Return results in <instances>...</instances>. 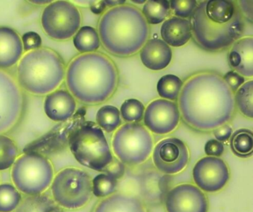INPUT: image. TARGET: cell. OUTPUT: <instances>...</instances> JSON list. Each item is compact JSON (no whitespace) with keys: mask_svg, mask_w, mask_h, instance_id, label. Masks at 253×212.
Here are the masks:
<instances>
[{"mask_svg":"<svg viewBox=\"0 0 253 212\" xmlns=\"http://www.w3.org/2000/svg\"><path fill=\"white\" fill-rule=\"evenodd\" d=\"M26 97L17 80L0 70V135L14 130L23 120Z\"/></svg>","mask_w":253,"mask_h":212,"instance_id":"cell-11","label":"cell"},{"mask_svg":"<svg viewBox=\"0 0 253 212\" xmlns=\"http://www.w3.org/2000/svg\"><path fill=\"white\" fill-rule=\"evenodd\" d=\"M170 9L172 10L173 13L176 17L185 18L190 17L193 14L195 8H196L197 1H178L173 0L169 1Z\"/></svg>","mask_w":253,"mask_h":212,"instance_id":"cell-34","label":"cell"},{"mask_svg":"<svg viewBox=\"0 0 253 212\" xmlns=\"http://www.w3.org/2000/svg\"><path fill=\"white\" fill-rule=\"evenodd\" d=\"M197 187L206 192H217L223 189L230 177L229 168L218 157H206L195 164L192 170Z\"/></svg>","mask_w":253,"mask_h":212,"instance_id":"cell-13","label":"cell"},{"mask_svg":"<svg viewBox=\"0 0 253 212\" xmlns=\"http://www.w3.org/2000/svg\"><path fill=\"white\" fill-rule=\"evenodd\" d=\"M153 137L143 125L127 123L121 126L112 139V148L123 163L136 166L144 163L153 149Z\"/></svg>","mask_w":253,"mask_h":212,"instance_id":"cell-9","label":"cell"},{"mask_svg":"<svg viewBox=\"0 0 253 212\" xmlns=\"http://www.w3.org/2000/svg\"><path fill=\"white\" fill-rule=\"evenodd\" d=\"M99 37L111 54L127 57L138 52L147 41L149 27L140 9L131 4L106 11L99 22Z\"/></svg>","mask_w":253,"mask_h":212,"instance_id":"cell-4","label":"cell"},{"mask_svg":"<svg viewBox=\"0 0 253 212\" xmlns=\"http://www.w3.org/2000/svg\"><path fill=\"white\" fill-rule=\"evenodd\" d=\"M23 52V42L17 31L8 27H0V70L16 65Z\"/></svg>","mask_w":253,"mask_h":212,"instance_id":"cell-19","label":"cell"},{"mask_svg":"<svg viewBox=\"0 0 253 212\" xmlns=\"http://www.w3.org/2000/svg\"><path fill=\"white\" fill-rule=\"evenodd\" d=\"M183 87V82L177 76L167 74L163 76L157 85L158 94L164 99L177 100Z\"/></svg>","mask_w":253,"mask_h":212,"instance_id":"cell-27","label":"cell"},{"mask_svg":"<svg viewBox=\"0 0 253 212\" xmlns=\"http://www.w3.org/2000/svg\"><path fill=\"white\" fill-rule=\"evenodd\" d=\"M15 212H64L48 194L28 196L22 200Z\"/></svg>","mask_w":253,"mask_h":212,"instance_id":"cell-23","label":"cell"},{"mask_svg":"<svg viewBox=\"0 0 253 212\" xmlns=\"http://www.w3.org/2000/svg\"><path fill=\"white\" fill-rule=\"evenodd\" d=\"M19 155L17 144L6 135H0V170L9 169Z\"/></svg>","mask_w":253,"mask_h":212,"instance_id":"cell-31","label":"cell"},{"mask_svg":"<svg viewBox=\"0 0 253 212\" xmlns=\"http://www.w3.org/2000/svg\"><path fill=\"white\" fill-rule=\"evenodd\" d=\"M161 34L169 46L181 47L192 38V25L188 19L174 16L164 21Z\"/></svg>","mask_w":253,"mask_h":212,"instance_id":"cell-20","label":"cell"},{"mask_svg":"<svg viewBox=\"0 0 253 212\" xmlns=\"http://www.w3.org/2000/svg\"><path fill=\"white\" fill-rule=\"evenodd\" d=\"M41 24L48 37L64 41L74 37L80 29L81 12L70 1H53L44 9Z\"/></svg>","mask_w":253,"mask_h":212,"instance_id":"cell-10","label":"cell"},{"mask_svg":"<svg viewBox=\"0 0 253 212\" xmlns=\"http://www.w3.org/2000/svg\"><path fill=\"white\" fill-rule=\"evenodd\" d=\"M66 67L58 53L49 48L32 50L20 59L17 83L22 90L34 95L48 94L64 80Z\"/></svg>","mask_w":253,"mask_h":212,"instance_id":"cell-5","label":"cell"},{"mask_svg":"<svg viewBox=\"0 0 253 212\" xmlns=\"http://www.w3.org/2000/svg\"><path fill=\"white\" fill-rule=\"evenodd\" d=\"M230 148L233 154L241 158H248L253 154V133L251 130L241 128L231 136Z\"/></svg>","mask_w":253,"mask_h":212,"instance_id":"cell-25","label":"cell"},{"mask_svg":"<svg viewBox=\"0 0 253 212\" xmlns=\"http://www.w3.org/2000/svg\"><path fill=\"white\" fill-rule=\"evenodd\" d=\"M68 144L77 161L92 170L103 171L113 160L103 130L93 122H85L75 127Z\"/></svg>","mask_w":253,"mask_h":212,"instance_id":"cell-6","label":"cell"},{"mask_svg":"<svg viewBox=\"0 0 253 212\" xmlns=\"http://www.w3.org/2000/svg\"><path fill=\"white\" fill-rule=\"evenodd\" d=\"M145 107L138 99H128L121 105V114L123 119L128 123L141 121L144 115Z\"/></svg>","mask_w":253,"mask_h":212,"instance_id":"cell-33","label":"cell"},{"mask_svg":"<svg viewBox=\"0 0 253 212\" xmlns=\"http://www.w3.org/2000/svg\"><path fill=\"white\" fill-rule=\"evenodd\" d=\"M11 179L20 192L29 196L38 195L42 194L52 182L54 169L45 155L26 152L13 165Z\"/></svg>","mask_w":253,"mask_h":212,"instance_id":"cell-7","label":"cell"},{"mask_svg":"<svg viewBox=\"0 0 253 212\" xmlns=\"http://www.w3.org/2000/svg\"><path fill=\"white\" fill-rule=\"evenodd\" d=\"M117 179L105 173L97 175L92 180V194L97 197L112 195L116 191Z\"/></svg>","mask_w":253,"mask_h":212,"instance_id":"cell-32","label":"cell"},{"mask_svg":"<svg viewBox=\"0 0 253 212\" xmlns=\"http://www.w3.org/2000/svg\"><path fill=\"white\" fill-rule=\"evenodd\" d=\"M134 3H138V4H141V3H145L146 1H133Z\"/></svg>","mask_w":253,"mask_h":212,"instance_id":"cell-42","label":"cell"},{"mask_svg":"<svg viewBox=\"0 0 253 212\" xmlns=\"http://www.w3.org/2000/svg\"><path fill=\"white\" fill-rule=\"evenodd\" d=\"M223 81L232 91H236L244 83L245 79L235 71H229L223 76Z\"/></svg>","mask_w":253,"mask_h":212,"instance_id":"cell-36","label":"cell"},{"mask_svg":"<svg viewBox=\"0 0 253 212\" xmlns=\"http://www.w3.org/2000/svg\"><path fill=\"white\" fill-rule=\"evenodd\" d=\"M77 102L70 92L56 90L47 95L44 111L50 120L64 122L70 119L76 111Z\"/></svg>","mask_w":253,"mask_h":212,"instance_id":"cell-16","label":"cell"},{"mask_svg":"<svg viewBox=\"0 0 253 212\" xmlns=\"http://www.w3.org/2000/svg\"><path fill=\"white\" fill-rule=\"evenodd\" d=\"M23 49L26 51H32L41 48L42 46V39L38 33L29 31L22 37Z\"/></svg>","mask_w":253,"mask_h":212,"instance_id":"cell-35","label":"cell"},{"mask_svg":"<svg viewBox=\"0 0 253 212\" xmlns=\"http://www.w3.org/2000/svg\"><path fill=\"white\" fill-rule=\"evenodd\" d=\"M106 4H108L109 6H120L123 5V4H125V1H105Z\"/></svg>","mask_w":253,"mask_h":212,"instance_id":"cell-41","label":"cell"},{"mask_svg":"<svg viewBox=\"0 0 253 212\" xmlns=\"http://www.w3.org/2000/svg\"><path fill=\"white\" fill-rule=\"evenodd\" d=\"M168 176L160 174H148L140 182V191L145 202L149 204H160L168 192Z\"/></svg>","mask_w":253,"mask_h":212,"instance_id":"cell-22","label":"cell"},{"mask_svg":"<svg viewBox=\"0 0 253 212\" xmlns=\"http://www.w3.org/2000/svg\"><path fill=\"white\" fill-rule=\"evenodd\" d=\"M253 81L244 83L237 90L235 103L240 112L246 117L252 119L253 117Z\"/></svg>","mask_w":253,"mask_h":212,"instance_id":"cell-30","label":"cell"},{"mask_svg":"<svg viewBox=\"0 0 253 212\" xmlns=\"http://www.w3.org/2000/svg\"><path fill=\"white\" fill-rule=\"evenodd\" d=\"M54 201L64 209L76 210L85 206L92 196V180L88 173L77 168L60 170L51 182Z\"/></svg>","mask_w":253,"mask_h":212,"instance_id":"cell-8","label":"cell"},{"mask_svg":"<svg viewBox=\"0 0 253 212\" xmlns=\"http://www.w3.org/2000/svg\"><path fill=\"white\" fill-rule=\"evenodd\" d=\"M164 201L167 212H208L207 196L192 184H180L171 188Z\"/></svg>","mask_w":253,"mask_h":212,"instance_id":"cell-14","label":"cell"},{"mask_svg":"<svg viewBox=\"0 0 253 212\" xmlns=\"http://www.w3.org/2000/svg\"><path fill=\"white\" fill-rule=\"evenodd\" d=\"M74 44L82 53H94L100 46V40L95 28L84 26L80 28L74 36Z\"/></svg>","mask_w":253,"mask_h":212,"instance_id":"cell-24","label":"cell"},{"mask_svg":"<svg viewBox=\"0 0 253 212\" xmlns=\"http://www.w3.org/2000/svg\"><path fill=\"white\" fill-rule=\"evenodd\" d=\"M229 66L243 77L253 76V38L240 39L232 44L227 56Z\"/></svg>","mask_w":253,"mask_h":212,"instance_id":"cell-17","label":"cell"},{"mask_svg":"<svg viewBox=\"0 0 253 212\" xmlns=\"http://www.w3.org/2000/svg\"><path fill=\"white\" fill-rule=\"evenodd\" d=\"M180 113L177 104L167 99L151 102L143 115L144 125L157 134H167L178 126Z\"/></svg>","mask_w":253,"mask_h":212,"instance_id":"cell-15","label":"cell"},{"mask_svg":"<svg viewBox=\"0 0 253 212\" xmlns=\"http://www.w3.org/2000/svg\"><path fill=\"white\" fill-rule=\"evenodd\" d=\"M103 171L114 179H121L125 173V166L121 160L113 157L112 161L105 168Z\"/></svg>","mask_w":253,"mask_h":212,"instance_id":"cell-37","label":"cell"},{"mask_svg":"<svg viewBox=\"0 0 253 212\" xmlns=\"http://www.w3.org/2000/svg\"><path fill=\"white\" fill-rule=\"evenodd\" d=\"M169 11V1L167 0H149L145 2L141 13L147 23L158 25L164 22Z\"/></svg>","mask_w":253,"mask_h":212,"instance_id":"cell-26","label":"cell"},{"mask_svg":"<svg viewBox=\"0 0 253 212\" xmlns=\"http://www.w3.org/2000/svg\"><path fill=\"white\" fill-rule=\"evenodd\" d=\"M204 151L209 157H218L224 152V146L217 139H210L206 143Z\"/></svg>","mask_w":253,"mask_h":212,"instance_id":"cell-38","label":"cell"},{"mask_svg":"<svg viewBox=\"0 0 253 212\" xmlns=\"http://www.w3.org/2000/svg\"><path fill=\"white\" fill-rule=\"evenodd\" d=\"M21 201V194L14 185L9 183L0 185V212H15Z\"/></svg>","mask_w":253,"mask_h":212,"instance_id":"cell-29","label":"cell"},{"mask_svg":"<svg viewBox=\"0 0 253 212\" xmlns=\"http://www.w3.org/2000/svg\"><path fill=\"white\" fill-rule=\"evenodd\" d=\"M66 77L72 96L87 105L103 103L118 87L116 65L107 55L97 52L75 57L68 66Z\"/></svg>","mask_w":253,"mask_h":212,"instance_id":"cell-3","label":"cell"},{"mask_svg":"<svg viewBox=\"0 0 253 212\" xmlns=\"http://www.w3.org/2000/svg\"><path fill=\"white\" fill-rule=\"evenodd\" d=\"M192 34L198 46L215 52L227 48L244 31L242 13L232 1H203L192 15Z\"/></svg>","mask_w":253,"mask_h":212,"instance_id":"cell-2","label":"cell"},{"mask_svg":"<svg viewBox=\"0 0 253 212\" xmlns=\"http://www.w3.org/2000/svg\"><path fill=\"white\" fill-rule=\"evenodd\" d=\"M140 57L145 67L161 71L169 66L172 59L171 47L160 39L148 40L140 50Z\"/></svg>","mask_w":253,"mask_h":212,"instance_id":"cell-18","label":"cell"},{"mask_svg":"<svg viewBox=\"0 0 253 212\" xmlns=\"http://www.w3.org/2000/svg\"><path fill=\"white\" fill-rule=\"evenodd\" d=\"M89 6L92 13H95V14H100L104 12L106 8V4L105 1H91Z\"/></svg>","mask_w":253,"mask_h":212,"instance_id":"cell-40","label":"cell"},{"mask_svg":"<svg viewBox=\"0 0 253 212\" xmlns=\"http://www.w3.org/2000/svg\"><path fill=\"white\" fill-rule=\"evenodd\" d=\"M152 159L158 170L166 174H174L182 171L187 166L189 149L181 139L167 138L154 148Z\"/></svg>","mask_w":253,"mask_h":212,"instance_id":"cell-12","label":"cell"},{"mask_svg":"<svg viewBox=\"0 0 253 212\" xmlns=\"http://www.w3.org/2000/svg\"><path fill=\"white\" fill-rule=\"evenodd\" d=\"M92 212H149L144 203L134 196L112 194L99 202Z\"/></svg>","mask_w":253,"mask_h":212,"instance_id":"cell-21","label":"cell"},{"mask_svg":"<svg viewBox=\"0 0 253 212\" xmlns=\"http://www.w3.org/2000/svg\"><path fill=\"white\" fill-rule=\"evenodd\" d=\"M179 96V111L185 123L194 130H214L233 116V93L217 74L201 73L193 76L185 83Z\"/></svg>","mask_w":253,"mask_h":212,"instance_id":"cell-1","label":"cell"},{"mask_svg":"<svg viewBox=\"0 0 253 212\" xmlns=\"http://www.w3.org/2000/svg\"><path fill=\"white\" fill-rule=\"evenodd\" d=\"M213 134L219 142H226L232 134V128L229 125L224 124L213 130Z\"/></svg>","mask_w":253,"mask_h":212,"instance_id":"cell-39","label":"cell"},{"mask_svg":"<svg viewBox=\"0 0 253 212\" xmlns=\"http://www.w3.org/2000/svg\"><path fill=\"white\" fill-rule=\"evenodd\" d=\"M97 126L105 131H114L121 124V113L116 107L105 105L101 107L96 115Z\"/></svg>","mask_w":253,"mask_h":212,"instance_id":"cell-28","label":"cell"}]
</instances>
